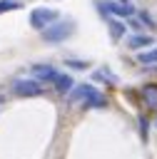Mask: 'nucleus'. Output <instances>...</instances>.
Returning <instances> with one entry per match:
<instances>
[{
    "instance_id": "f257e3e1",
    "label": "nucleus",
    "mask_w": 157,
    "mask_h": 159,
    "mask_svg": "<svg viewBox=\"0 0 157 159\" xmlns=\"http://www.w3.org/2000/svg\"><path fill=\"white\" fill-rule=\"evenodd\" d=\"M72 30H75V22H57V20H55V22H50V25L42 30V40L57 45V42L67 40V37L72 35Z\"/></svg>"
},
{
    "instance_id": "f03ea898",
    "label": "nucleus",
    "mask_w": 157,
    "mask_h": 159,
    "mask_svg": "<svg viewBox=\"0 0 157 159\" xmlns=\"http://www.w3.org/2000/svg\"><path fill=\"white\" fill-rule=\"evenodd\" d=\"M42 82L40 80H35V77H30V80H15L12 82V94H17V97H37V94H42Z\"/></svg>"
},
{
    "instance_id": "7ed1b4c3",
    "label": "nucleus",
    "mask_w": 157,
    "mask_h": 159,
    "mask_svg": "<svg viewBox=\"0 0 157 159\" xmlns=\"http://www.w3.org/2000/svg\"><path fill=\"white\" fill-rule=\"evenodd\" d=\"M97 7H100V12L102 15H117V17H132L135 15V10L127 5V2H112V0H102V2H97Z\"/></svg>"
},
{
    "instance_id": "20e7f679",
    "label": "nucleus",
    "mask_w": 157,
    "mask_h": 159,
    "mask_svg": "<svg viewBox=\"0 0 157 159\" xmlns=\"http://www.w3.org/2000/svg\"><path fill=\"white\" fill-rule=\"evenodd\" d=\"M57 20V12L55 10H50V7H35L32 12H30V25L32 27H37V30H45L50 22H55Z\"/></svg>"
},
{
    "instance_id": "39448f33",
    "label": "nucleus",
    "mask_w": 157,
    "mask_h": 159,
    "mask_svg": "<svg viewBox=\"0 0 157 159\" xmlns=\"http://www.w3.org/2000/svg\"><path fill=\"white\" fill-rule=\"evenodd\" d=\"M30 72H32V77H35V80H42V82H52V80L60 75L52 65H32V67H30Z\"/></svg>"
},
{
    "instance_id": "423d86ee",
    "label": "nucleus",
    "mask_w": 157,
    "mask_h": 159,
    "mask_svg": "<svg viewBox=\"0 0 157 159\" xmlns=\"http://www.w3.org/2000/svg\"><path fill=\"white\" fill-rule=\"evenodd\" d=\"M52 84H55V89H57L60 94H65V92H70V89H72V84H75V82H72V75H62V72H60V75L52 80Z\"/></svg>"
},
{
    "instance_id": "0eeeda50",
    "label": "nucleus",
    "mask_w": 157,
    "mask_h": 159,
    "mask_svg": "<svg viewBox=\"0 0 157 159\" xmlns=\"http://www.w3.org/2000/svg\"><path fill=\"white\" fill-rule=\"evenodd\" d=\"M105 104H107V99H105L102 92H97V89H92V92L82 99V107H87V109H90V107H105Z\"/></svg>"
},
{
    "instance_id": "6e6552de",
    "label": "nucleus",
    "mask_w": 157,
    "mask_h": 159,
    "mask_svg": "<svg viewBox=\"0 0 157 159\" xmlns=\"http://www.w3.org/2000/svg\"><path fill=\"white\" fill-rule=\"evenodd\" d=\"M127 45H130L132 50H140V47H147V45H152V35H130V40H127Z\"/></svg>"
},
{
    "instance_id": "1a4fd4ad",
    "label": "nucleus",
    "mask_w": 157,
    "mask_h": 159,
    "mask_svg": "<svg viewBox=\"0 0 157 159\" xmlns=\"http://www.w3.org/2000/svg\"><path fill=\"white\" fill-rule=\"evenodd\" d=\"M92 89H95L92 84H77L75 89H70V99H72V102H82Z\"/></svg>"
},
{
    "instance_id": "9d476101",
    "label": "nucleus",
    "mask_w": 157,
    "mask_h": 159,
    "mask_svg": "<svg viewBox=\"0 0 157 159\" xmlns=\"http://www.w3.org/2000/svg\"><path fill=\"white\" fill-rule=\"evenodd\" d=\"M142 97H145V102H147L150 107L157 109V84H145V87H142Z\"/></svg>"
},
{
    "instance_id": "9b49d317",
    "label": "nucleus",
    "mask_w": 157,
    "mask_h": 159,
    "mask_svg": "<svg viewBox=\"0 0 157 159\" xmlns=\"http://www.w3.org/2000/svg\"><path fill=\"white\" fill-rule=\"evenodd\" d=\"M137 60H140L142 65H157V47H155V50H145V52H140Z\"/></svg>"
},
{
    "instance_id": "f8f14e48",
    "label": "nucleus",
    "mask_w": 157,
    "mask_h": 159,
    "mask_svg": "<svg viewBox=\"0 0 157 159\" xmlns=\"http://www.w3.org/2000/svg\"><path fill=\"white\" fill-rule=\"evenodd\" d=\"M122 35H125V25H122V22H117V20H110V37L117 42Z\"/></svg>"
},
{
    "instance_id": "ddd939ff",
    "label": "nucleus",
    "mask_w": 157,
    "mask_h": 159,
    "mask_svg": "<svg viewBox=\"0 0 157 159\" xmlns=\"http://www.w3.org/2000/svg\"><path fill=\"white\" fill-rule=\"evenodd\" d=\"M20 2L17 0H0V12H7V10H17Z\"/></svg>"
},
{
    "instance_id": "4468645a",
    "label": "nucleus",
    "mask_w": 157,
    "mask_h": 159,
    "mask_svg": "<svg viewBox=\"0 0 157 159\" xmlns=\"http://www.w3.org/2000/svg\"><path fill=\"white\" fill-rule=\"evenodd\" d=\"M95 80H105V82H112V84L117 82V77H115V75H110L107 70H100V72L95 75Z\"/></svg>"
},
{
    "instance_id": "2eb2a0df",
    "label": "nucleus",
    "mask_w": 157,
    "mask_h": 159,
    "mask_svg": "<svg viewBox=\"0 0 157 159\" xmlns=\"http://www.w3.org/2000/svg\"><path fill=\"white\" fill-rule=\"evenodd\" d=\"M67 67H75V70H85V67H87V62H82V60H67Z\"/></svg>"
},
{
    "instance_id": "dca6fc26",
    "label": "nucleus",
    "mask_w": 157,
    "mask_h": 159,
    "mask_svg": "<svg viewBox=\"0 0 157 159\" xmlns=\"http://www.w3.org/2000/svg\"><path fill=\"white\" fill-rule=\"evenodd\" d=\"M140 132H142V139H147V119L140 117Z\"/></svg>"
},
{
    "instance_id": "f3484780",
    "label": "nucleus",
    "mask_w": 157,
    "mask_h": 159,
    "mask_svg": "<svg viewBox=\"0 0 157 159\" xmlns=\"http://www.w3.org/2000/svg\"><path fill=\"white\" fill-rule=\"evenodd\" d=\"M140 20H142L145 25H155V22H152V17H150L147 12H140Z\"/></svg>"
},
{
    "instance_id": "a211bd4d",
    "label": "nucleus",
    "mask_w": 157,
    "mask_h": 159,
    "mask_svg": "<svg viewBox=\"0 0 157 159\" xmlns=\"http://www.w3.org/2000/svg\"><path fill=\"white\" fill-rule=\"evenodd\" d=\"M155 127H157V117H155Z\"/></svg>"
},
{
    "instance_id": "6ab92c4d",
    "label": "nucleus",
    "mask_w": 157,
    "mask_h": 159,
    "mask_svg": "<svg viewBox=\"0 0 157 159\" xmlns=\"http://www.w3.org/2000/svg\"><path fill=\"white\" fill-rule=\"evenodd\" d=\"M122 2H127V0H122Z\"/></svg>"
}]
</instances>
